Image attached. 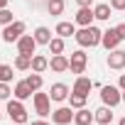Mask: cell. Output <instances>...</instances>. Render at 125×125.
Masks as SVG:
<instances>
[{
    "label": "cell",
    "mask_w": 125,
    "mask_h": 125,
    "mask_svg": "<svg viewBox=\"0 0 125 125\" xmlns=\"http://www.w3.org/2000/svg\"><path fill=\"white\" fill-rule=\"evenodd\" d=\"M110 5L108 3H101V5H96L93 8V15H96V20H110Z\"/></svg>",
    "instance_id": "obj_22"
},
{
    "label": "cell",
    "mask_w": 125,
    "mask_h": 125,
    "mask_svg": "<svg viewBox=\"0 0 125 125\" xmlns=\"http://www.w3.org/2000/svg\"><path fill=\"white\" fill-rule=\"evenodd\" d=\"M34 49H37V39H34V34H22V37L17 39V52H20V54H30V56H34Z\"/></svg>",
    "instance_id": "obj_7"
},
{
    "label": "cell",
    "mask_w": 125,
    "mask_h": 125,
    "mask_svg": "<svg viewBox=\"0 0 125 125\" xmlns=\"http://www.w3.org/2000/svg\"><path fill=\"white\" fill-rule=\"evenodd\" d=\"M76 3H79V8H91L93 0H76Z\"/></svg>",
    "instance_id": "obj_32"
},
{
    "label": "cell",
    "mask_w": 125,
    "mask_h": 125,
    "mask_svg": "<svg viewBox=\"0 0 125 125\" xmlns=\"http://www.w3.org/2000/svg\"><path fill=\"white\" fill-rule=\"evenodd\" d=\"M101 101H103V105L115 108V105L123 101V91H120L118 86H101Z\"/></svg>",
    "instance_id": "obj_3"
},
{
    "label": "cell",
    "mask_w": 125,
    "mask_h": 125,
    "mask_svg": "<svg viewBox=\"0 0 125 125\" xmlns=\"http://www.w3.org/2000/svg\"><path fill=\"white\" fill-rule=\"evenodd\" d=\"M108 66L110 69H125V49H113L108 54Z\"/></svg>",
    "instance_id": "obj_10"
},
{
    "label": "cell",
    "mask_w": 125,
    "mask_h": 125,
    "mask_svg": "<svg viewBox=\"0 0 125 125\" xmlns=\"http://www.w3.org/2000/svg\"><path fill=\"white\" fill-rule=\"evenodd\" d=\"M15 69H17V71L32 69V56H30V54H17V56H15Z\"/></svg>",
    "instance_id": "obj_19"
},
{
    "label": "cell",
    "mask_w": 125,
    "mask_h": 125,
    "mask_svg": "<svg viewBox=\"0 0 125 125\" xmlns=\"http://www.w3.org/2000/svg\"><path fill=\"white\" fill-rule=\"evenodd\" d=\"M118 86H120V91H125V74H120V81H118Z\"/></svg>",
    "instance_id": "obj_33"
},
{
    "label": "cell",
    "mask_w": 125,
    "mask_h": 125,
    "mask_svg": "<svg viewBox=\"0 0 125 125\" xmlns=\"http://www.w3.org/2000/svg\"><path fill=\"white\" fill-rule=\"evenodd\" d=\"M93 120H96L98 125H110V120H113L110 105H101L98 110H93Z\"/></svg>",
    "instance_id": "obj_14"
},
{
    "label": "cell",
    "mask_w": 125,
    "mask_h": 125,
    "mask_svg": "<svg viewBox=\"0 0 125 125\" xmlns=\"http://www.w3.org/2000/svg\"><path fill=\"white\" fill-rule=\"evenodd\" d=\"M86 98H88V96H83V93H76V91H71V93H69V103H71V108H74V110H79V108H86Z\"/></svg>",
    "instance_id": "obj_21"
},
{
    "label": "cell",
    "mask_w": 125,
    "mask_h": 125,
    "mask_svg": "<svg viewBox=\"0 0 125 125\" xmlns=\"http://www.w3.org/2000/svg\"><path fill=\"white\" fill-rule=\"evenodd\" d=\"M47 47H49L52 56H54V54H64V37H54V39H52Z\"/></svg>",
    "instance_id": "obj_25"
},
{
    "label": "cell",
    "mask_w": 125,
    "mask_h": 125,
    "mask_svg": "<svg viewBox=\"0 0 125 125\" xmlns=\"http://www.w3.org/2000/svg\"><path fill=\"white\" fill-rule=\"evenodd\" d=\"M8 115L12 118V123H17V125H25L27 120H30V115H27V110H25V105H22V101H8Z\"/></svg>",
    "instance_id": "obj_2"
},
{
    "label": "cell",
    "mask_w": 125,
    "mask_h": 125,
    "mask_svg": "<svg viewBox=\"0 0 125 125\" xmlns=\"http://www.w3.org/2000/svg\"><path fill=\"white\" fill-rule=\"evenodd\" d=\"M10 93H12V88L5 83V81H0V101H5V98H10Z\"/></svg>",
    "instance_id": "obj_29"
},
{
    "label": "cell",
    "mask_w": 125,
    "mask_h": 125,
    "mask_svg": "<svg viewBox=\"0 0 125 125\" xmlns=\"http://www.w3.org/2000/svg\"><path fill=\"white\" fill-rule=\"evenodd\" d=\"M91 86H93V83H91V79H86V76H79V79H76V83H74V91H76V93H83V96H88V93H91Z\"/></svg>",
    "instance_id": "obj_18"
},
{
    "label": "cell",
    "mask_w": 125,
    "mask_h": 125,
    "mask_svg": "<svg viewBox=\"0 0 125 125\" xmlns=\"http://www.w3.org/2000/svg\"><path fill=\"white\" fill-rule=\"evenodd\" d=\"M115 32H118V37H120V39H125V22H120V25L115 27Z\"/></svg>",
    "instance_id": "obj_31"
},
{
    "label": "cell",
    "mask_w": 125,
    "mask_h": 125,
    "mask_svg": "<svg viewBox=\"0 0 125 125\" xmlns=\"http://www.w3.org/2000/svg\"><path fill=\"white\" fill-rule=\"evenodd\" d=\"M32 101H34V113L39 115V118H47V115H52V98H49V93H39V91H34V96H32Z\"/></svg>",
    "instance_id": "obj_4"
},
{
    "label": "cell",
    "mask_w": 125,
    "mask_h": 125,
    "mask_svg": "<svg viewBox=\"0 0 125 125\" xmlns=\"http://www.w3.org/2000/svg\"><path fill=\"white\" fill-rule=\"evenodd\" d=\"M86 64H88V56H86V52H83V49L74 52V54H71V59H69V69H71V74H79V76L86 71Z\"/></svg>",
    "instance_id": "obj_6"
},
{
    "label": "cell",
    "mask_w": 125,
    "mask_h": 125,
    "mask_svg": "<svg viewBox=\"0 0 125 125\" xmlns=\"http://www.w3.org/2000/svg\"><path fill=\"white\" fill-rule=\"evenodd\" d=\"M12 76H15V74H12V66L0 64V81H5V83H8V81H12Z\"/></svg>",
    "instance_id": "obj_27"
},
{
    "label": "cell",
    "mask_w": 125,
    "mask_h": 125,
    "mask_svg": "<svg viewBox=\"0 0 125 125\" xmlns=\"http://www.w3.org/2000/svg\"><path fill=\"white\" fill-rule=\"evenodd\" d=\"M49 98H52V101H56V103L66 101V98H69V86H66V83H54V86H52V91H49Z\"/></svg>",
    "instance_id": "obj_12"
},
{
    "label": "cell",
    "mask_w": 125,
    "mask_h": 125,
    "mask_svg": "<svg viewBox=\"0 0 125 125\" xmlns=\"http://www.w3.org/2000/svg\"><path fill=\"white\" fill-rule=\"evenodd\" d=\"M47 10H49V15H61L64 12V0H47Z\"/></svg>",
    "instance_id": "obj_24"
},
{
    "label": "cell",
    "mask_w": 125,
    "mask_h": 125,
    "mask_svg": "<svg viewBox=\"0 0 125 125\" xmlns=\"http://www.w3.org/2000/svg\"><path fill=\"white\" fill-rule=\"evenodd\" d=\"M91 120H93V113H91L88 108H79V110L74 113V123H76V125H91Z\"/></svg>",
    "instance_id": "obj_16"
},
{
    "label": "cell",
    "mask_w": 125,
    "mask_h": 125,
    "mask_svg": "<svg viewBox=\"0 0 125 125\" xmlns=\"http://www.w3.org/2000/svg\"><path fill=\"white\" fill-rule=\"evenodd\" d=\"M47 69H49V59L42 56V54H34V56H32V71L42 74V71H47Z\"/></svg>",
    "instance_id": "obj_17"
},
{
    "label": "cell",
    "mask_w": 125,
    "mask_h": 125,
    "mask_svg": "<svg viewBox=\"0 0 125 125\" xmlns=\"http://www.w3.org/2000/svg\"><path fill=\"white\" fill-rule=\"evenodd\" d=\"M120 42H123V39L118 37V32H115V30H105V32H103V37H101V44H103L108 52L118 49V44H120Z\"/></svg>",
    "instance_id": "obj_9"
},
{
    "label": "cell",
    "mask_w": 125,
    "mask_h": 125,
    "mask_svg": "<svg viewBox=\"0 0 125 125\" xmlns=\"http://www.w3.org/2000/svg\"><path fill=\"white\" fill-rule=\"evenodd\" d=\"M12 93H15V98H17V101H27L30 96H34V91L30 88V83H27V81H17Z\"/></svg>",
    "instance_id": "obj_15"
},
{
    "label": "cell",
    "mask_w": 125,
    "mask_h": 125,
    "mask_svg": "<svg viewBox=\"0 0 125 125\" xmlns=\"http://www.w3.org/2000/svg\"><path fill=\"white\" fill-rule=\"evenodd\" d=\"M74 37H76V42H79L81 47H98V44H101L103 32H101L98 27L88 25V27H81V32H76Z\"/></svg>",
    "instance_id": "obj_1"
},
{
    "label": "cell",
    "mask_w": 125,
    "mask_h": 125,
    "mask_svg": "<svg viewBox=\"0 0 125 125\" xmlns=\"http://www.w3.org/2000/svg\"><path fill=\"white\" fill-rule=\"evenodd\" d=\"M34 39H37V44H49L52 42V32L47 27H37L34 30Z\"/></svg>",
    "instance_id": "obj_23"
},
{
    "label": "cell",
    "mask_w": 125,
    "mask_h": 125,
    "mask_svg": "<svg viewBox=\"0 0 125 125\" xmlns=\"http://www.w3.org/2000/svg\"><path fill=\"white\" fill-rule=\"evenodd\" d=\"M49 69H52V71H56V74L69 71V59H66L64 54H54V56L49 59Z\"/></svg>",
    "instance_id": "obj_11"
},
{
    "label": "cell",
    "mask_w": 125,
    "mask_h": 125,
    "mask_svg": "<svg viewBox=\"0 0 125 125\" xmlns=\"http://www.w3.org/2000/svg\"><path fill=\"white\" fill-rule=\"evenodd\" d=\"M118 125H125V118H120V123H118Z\"/></svg>",
    "instance_id": "obj_36"
},
{
    "label": "cell",
    "mask_w": 125,
    "mask_h": 125,
    "mask_svg": "<svg viewBox=\"0 0 125 125\" xmlns=\"http://www.w3.org/2000/svg\"><path fill=\"white\" fill-rule=\"evenodd\" d=\"M32 125H52V123H47V120H34Z\"/></svg>",
    "instance_id": "obj_34"
},
{
    "label": "cell",
    "mask_w": 125,
    "mask_h": 125,
    "mask_svg": "<svg viewBox=\"0 0 125 125\" xmlns=\"http://www.w3.org/2000/svg\"><path fill=\"white\" fill-rule=\"evenodd\" d=\"M25 34V22H20V20H15V22H10V25H5V30H3V42H8V44H12V42H17L20 37Z\"/></svg>",
    "instance_id": "obj_5"
},
{
    "label": "cell",
    "mask_w": 125,
    "mask_h": 125,
    "mask_svg": "<svg viewBox=\"0 0 125 125\" xmlns=\"http://www.w3.org/2000/svg\"><path fill=\"white\" fill-rule=\"evenodd\" d=\"M56 34L66 39V37L76 34V25H74V22H59V25H56Z\"/></svg>",
    "instance_id": "obj_20"
},
{
    "label": "cell",
    "mask_w": 125,
    "mask_h": 125,
    "mask_svg": "<svg viewBox=\"0 0 125 125\" xmlns=\"http://www.w3.org/2000/svg\"><path fill=\"white\" fill-rule=\"evenodd\" d=\"M3 8H8V0H0V10H3Z\"/></svg>",
    "instance_id": "obj_35"
},
{
    "label": "cell",
    "mask_w": 125,
    "mask_h": 125,
    "mask_svg": "<svg viewBox=\"0 0 125 125\" xmlns=\"http://www.w3.org/2000/svg\"><path fill=\"white\" fill-rule=\"evenodd\" d=\"M10 22H15L12 20V12L8 8H3V10H0V25H10Z\"/></svg>",
    "instance_id": "obj_28"
},
{
    "label": "cell",
    "mask_w": 125,
    "mask_h": 125,
    "mask_svg": "<svg viewBox=\"0 0 125 125\" xmlns=\"http://www.w3.org/2000/svg\"><path fill=\"white\" fill-rule=\"evenodd\" d=\"M74 120V108L69 105V108H56L54 113H52V123L54 125H69Z\"/></svg>",
    "instance_id": "obj_8"
},
{
    "label": "cell",
    "mask_w": 125,
    "mask_h": 125,
    "mask_svg": "<svg viewBox=\"0 0 125 125\" xmlns=\"http://www.w3.org/2000/svg\"><path fill=\"white\" fill-rule=\"evenodd\" d=\"M110 8L113 10H125V0H110Z\"/></svg>",
    "instance_id": "obj_30"
},
{
    "label": "cell",
    "mask_w": 125,
    "mask_h": 125,
    "mask_svg": "<svg viewBox=\"0 0 125 125\" xmlns=\"http://www.w3.org/2000/svg\"><path fill=\"white\" fill-rule=\"evenodd\" d=\"M25 81L30 83V88H32V91H39V88H42V83H44L42 74H37V71H34V74H30V76H27Z\"/></svg>",
    "instance_id": "obj_26"
},
{
    "label": "cell",
    "mask_w": 125,
    "mask_h": 125,
    "mask_svg": "<svg viewBox=\"0 0 125 125\" xmlns=\"http://www.w3.org/2000/svg\"><path fill=\"white\" fill-rule=\"evenodd\" d=\"M123 101H125V91H123Z\"/></svg>",
    "instance_id": "obj_37"
},
{
    "label": "cell",
    "mask_w": 125,
    "mask_h": 125,
    "mask_svg": "<svg viewBox=\"0 0 125 125\" xmlns=\"http://www.w3.org/2000/svg\"><path fill=\"white\" fill-rule=\"evenodd\" d=\"M96 20V15H93V10L91 8H79V12H76V25H81V27H88L91 22Z\"/></svg>",
    "instance_id": "obj_13"
},
{
    "label": "cell",
    "mask_w": 125,
    "mask_h": 125,
    "mask_svg": "<svg viewBox=\"0 0 125 125\" xmlns=\"http://www.w3.org/2000/svg\"><path fill=\"white\" fill-rule=\"evenodd\" d=\"M0 118H3V110H0Z\"/></svg>",
    "instance_id": "obj_38"
}]
</instances>
